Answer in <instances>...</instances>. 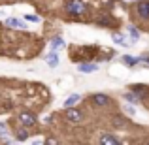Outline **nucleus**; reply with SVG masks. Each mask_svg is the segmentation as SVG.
<instances>
[{
	"label": "nucleus",
	"instance_id": "nucleus-1",
	"mask_svg": "<svg viewBox=\"0 0 149 145\" xmlns=\"http://www.w3.org/2000/svg\"><path fill=\"white\" fill-rule=\"evenodd\" d=\"M64 8H66V11H68L70 15H83V13H87V6L83 4V0H68Z\"/></svg>",
	"mask_w": 149,
	"mask_h": 145
},
{
	"label": "nucleus",
	"instance_id": "nucleus-2",
	"mask_svg": "<svg viewBox=\"0 0 149 145\" xmlns=\"http://www.w3.org/2000/svg\"><path fill=\"white\" fill-rule=\"evenodd\" d=\"M134 15L138 17V21L149 23V6H147V0H138V2H136Z\"/></svg>",
	"mask_w": 149,
	"mask_h": 145
},
{
	"label": "nucleus",
	"instance_id": "nucleus-3",
	"mask_svg": "<svg viewBox=\"0 0 149 145\" xmlns=\"http://www.w3.org/2000/svg\"><path fill=\"white\" fill-rule=\"evenodd\" d=\"M128 91L134 92V94L138 96L143 104L149 102V85H146V83H132L130 87H128Z\"/></svg>",
	"mask_w": 149,
	"mask_h": 145
},
{
	"label": "nucleus",
	"instance_id": "nucleus-4",
	"mask_svg": "<svg viewBox=\"0 0 149 145\" xmlns=\"http://www.w3.org/2000/svg\"><path fill=\"white\" fill-rule=\"evenodd\" d=\"M91 102L96 105V108H108L109 104H113L111 98L108 94H104V92H95V94H91Z\"/></svg>",
	"mask_w": 149,
	"mask_h": 145
},
{
	"label": "nucleus",
	"instance_id": "nucleus-5",
	"mask_svg": "<svg viewBox=\"0 0 149 145\" xmlns=\"http://www.w3.org/2000/svg\"><path fill=\"white\" fill-rule=\"evenodd\" d=\"M96 25L113 28V26H117V19H113L109 13H102V15H98V19H96Z\"/></svg>",
	"mask_w": 149,
	"mask_h": 145
},
{
	"label": "nucleus",
	"instance_id": "nucleus-6",
	"mask_svg": "<svg viewBox=\"0 0 149 145\" xmlns=\"http://www.w3.org/2000/svg\"><path fill=\"white\" fill-rule=\"evenodd\" d=\"M64 117L70 121V123H81V121H83V113H81L79 109H76V108H68L64 111Z\"/></svg>",
	"mask_w": 149,
	"mask_h": 145
},
{
	"label": "nucleus",
	"instance_id": "nucleus-7",
	"mask_svg": "<svg viewBox=\"0 0 149 145\" xmlns=\"http://www.w3.org/2000/svg\"><path fill=\"white\" fill-rule=\"evenodd\" d=\"M98 145H123V143H121L119 138H115L113 134L104 132V134H100V138H98Z\"/></svg>",
	"mask_w": 149,
	"mask_h": 145
},
{
	"label": "nucleus",
	"instance_id": "nucleus-8",
	"mask_svg": "<svg viewBox=\"0 0 149 145\" xmlns=\"http://www.w3.org/2000/svg\"><path fill=\"white\" fill-rule=\"evenodd\" d=\"M17 119H19V123H21L23 126H32V124H36V117H34L32 113H29V111H21L17 115Z\"/></svg>",
	"mask_w": 149,
	"mask_h": 145
},
{
	"label": "nucleus",
	"instance_id": "nucleus-9",
	"mask_svg": "<svg viewBox=\"0 0 149 145\" xmlns=\"http://www.w3.org/2000/svg\"><path fill=\"white\" fill-rule=\"evenodd\" d=\"M111 40L115 42L117 45H123V47H130V45H132V42H128L127 36L121 34V32H111Z\"/></svg>",
	"mask_w": 149,
	"mask_h": 145
},
{
	"label": "nucleus",
	"instance_id": "nucleus-10",
	"mask_svg": "<svg viewBox=\"0 0 149 145\" xmlns=\"http://www.w3.org/2000/svg\"><path fill=\"white\" fill-rule=\"evenodd\" d=\"M121 62H123L125 66H128V68H136V66H140V58L134 57V55H123V57H121Z\"/></svg>",
	"mask_w": 149,
	"mask_h": 145
},
{
	"label": "nucleus",
	"instance_id": "nucleus-11",
	"mask_svg": "<svg viewBox=\"0 0 149 145\" xmlns=\"http://www.w3.org/2000/svg\"><path fill=\"white\" fill-rule=\"evenodd\" d=\"M123 100L127 102V104H132V105H140V104H143V102L140 100V98L136 96L132 91H127V92H123Z\"/></svg>",
	"mask_w": 149,
	"mask_h": 145
},
{
	"label": "nucleus",
	"instance_id": "nucleus-12",
	"mask_svg": "<svg viewBox=\"0 0 149 145\" xmlns=\"http://www.w3.org/2000/svg\"><path fill=\"white\" fill-rule=\"evenodd\" d=\"M77 70L83 74H91V72H96L98 70V64H95V62H81L79 66H77Z\"/></svg>",
	"mask_w": 149,
	"mask_h": 145
},
{
	"label": "nucleus",
	"instance_id": "nucleus-13",
	"mask_svg": "<svg viewBox=\"0 0 149 145\" xmlns=\"http://www.w3.org/2000/svg\"><path fill=\"white\" fill-rule=\"evenodd\" d=\"M127 32H128V36H130V42H138L140 38H142V32H140L138 26H134V25H128Z\"/></svg>",
	"mask_w": 149,
	"mask_h": 145
},
{
	"label": "nucleus",
	"instance_id": "nucleus-14",
	"mask_svg": "<svg viewBox=\"0 0 149 145\" xmlns=\"http://www.w3.org/2000/svg\"><path fill=\"white\" fill-rule=\"evenodd\" d=\"M79 100H81V96H79V94H72V96H68V98H66L62 105H64L66 109H68V108H74V105H76Z\"/></svg>",
	"mask_w": 149,
	"mask_h": 145
},
{
	"label": "nucleus",
	"instance_id": "nucleus-15",
	"mask_svg": "<svg viewBox=\"0 0 149 145\" xmlns=\"http://www.w3.org/2000/svg\"><path fill=\"white\" fill-rule=\"evenodd\" d=\"M6 25H8V26H13V28H25L23 21H19V19H15V17H10V19L6 21Z\"/></svg>",
	"mask_w": 149,
	"mask_h": 145
},
{
	"label": "nucleus",
	"instance_id": "nucleus-16",
	"mask_svg": "<svg viewBox=\"0 0 149 145\" xmlns=\"http://www.w3.org/2000/svg\"><path fill=\"white\" fill-rule=\"evenodd\" d=\"M45 60H47V66H51V68H55V66L58 64V55H57V53H49Z\"/></svg>",
	"mask_w": 149,
	"mask_h": 145
},
{
	"label": "nucleus",
	"instance_id": "nucleus-17",
	"mask_svg": "<svg viewBox=\"0 0 149 145\" xmlns=\"http://www.w3.org/2000/svg\"><path fill=\"white\" fill-rule=\"evenodd\" d=\"M15 139H19V142H25V139H29V132H26L25 128H19V130H15Z\"/></svg>",
	"mask_w": 149,
	"mask_h": 145
},
{
	"label": "nucleus",
	"instance_id": "nucleus-18",
	"mask_svg": "<svg viewBox=\"0 0 149 145\" xmlns=\"http://www.w3.org/2000/svg\"><path fill=\"white\" fill-rule=\"evenodd\" d=\"M138 58H140V66H143V68H149V53H142Z\"/></svg>",
	"mask_w": 149,
	"mask_h": 145
},
{
	"label": "nucleus",
	"instance_id": "nucleus-19",
	"mask_svg": "<svg viewBox=\"0 0 149 145\" xmlns=\"http://www.w3.org/2000/svg\"><path fill=\"white\" fill-rule=\"evenodd\" d=\"M62 44H64V40H62L61 36H55V38H53V42H51V47H53V49H58Z\"/></svg>",
	"mask_w": 149,
	"mask_h": 145
},
{
	"label": "nucleus",
	"instance_id": "nucleus-20",
	"mask_svg": "<svg viewBox=\"0 0 149 145\" xmlns=\"http://www.w3.org/2000/svg\"><path fill=\"white\" fill-rule=\"evenodd\" d=\"M123 109L127 111V115H130V117H134V115H136V108H134L132 104H125V105H123Z\"/></svg>",
	"mask_w": 149,
	"mask_h": 145
},
{
	"label": "nucleus",
	"instance_id": "nucleus-21",
	"mask_svg": "<svg viewBox=\"0 0 149 145\" xmlns=\"http://www.w3.org/2000/svg\"><path fill=\"white\" fill-rule=\"evenodd\" d=\"M26 21H30V23H38V21H40V17H38V15H26Z\"/></svg>",
	"mask_w": 149,
	"mask_h": 145
},
{
	"label": "nucleus",
	"instance_id": "nucleus-22",
	"mask_svg": "<svg viewBox=\"0 0 149 145\" xmlns=\"http://www.w3.org/2000/svg\"><path fill=\"white\" fill-rule=\"evenodd\" d=\"M6 132H8V126L4 123H0V136H6Z\"/></svg>",
	"mask_w": 149,
	"mask_h": 145
},
{
	"label": "nucleus",
	"instance_id": "nucleus-23",
	"mask_svg": "<svg viewBox=\"0 0 149 145\" xmlns=\"http://www.w3.org/2000/svg\"><path fill=\"white\" fill-rule=\"evenodd\" d=\"M45 145H58V142L55 138H47V139H45Z\"/></svg>",
	"mask_w": 149,
	"mask_h": 145
},
{
	"label": "nucleus",
	"instance_id": "nucleus-24",
	"mask_svg": "<svg viewBox=\"0 0 149 145\" xmlns=\"http://www.w3.org/2000/svg\"><path fill=\"white\" fill-rule=\"evenodd\" d=\"M32 145H42V142H38V139H34V142H32Z\"/></svg>",
	"mask_w": 149,
	"mask_h": 145
},
{
	"label": "nucleus",
	"instance_id": "nucleus-25",
	"mask_svg": "<svg viewBox=\"0 0 149 145\" xmlns=\"http://www.w3.org/2000/svg\"><path fill=\"white\" fill-rule=\"evenodd\" d=\"M127 2H138V0H127Z\"/></svg>",
	"mask_w": 149,
	"mask_h": 145
},
{
	"label": "nucleus",
	"instance_id": "nucleus-26",
	"mask_svg": "<svg viewBox=\"0 0 149 145\" xmlns=\"http://www.w3.org/2000/svg\"><path fill=\"white\" fill-rule=\"evenodd\" d=\"M143 145H149V142H146V143H143Z\"/></svg>",
	"mask_w": 149,
	"mask_h": 145
},
{
	"label": "nucleus",
	"instance_id": "nucleus-27",
	"mask_svg": "<svg viewBox=\"0 0 149 145\" xmlns=\"http://www.w3.org/2000/svg\"><path fill=\"white\" fill-rule=\"evenodd\" d=\"M147 6H149V0H147Z\"/></svg>",
	"mask_w": 149,
	"mask_h": 145
}]
</instances>
